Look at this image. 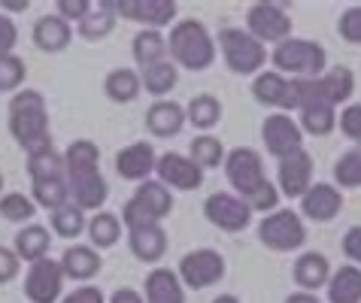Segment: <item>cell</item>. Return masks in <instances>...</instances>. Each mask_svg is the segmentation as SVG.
<instances>
[{"mask_svg": "<svg viewBox=\"0 0 361 303\" xmlns=\"http://www.w3.org/2000/svg\"><path fill=\"white\" fill-rule=\"evenodd\" d=\"M9 134L25 152L52 143V128H49L46 97L34 88L16 91L9 100Z\"/></svg>", "mask_w": 361, "mask_h": 303, "instance_id": "cell-1", "label": "cell"}, {"mask_svg": "<svg viewBox=\"0 0 361 303\" xmlns=\"http://www.w3.org/2000/svg\"><path fill=\"white\" fill-rule=\"evenodd\" d=\"M167 55L176 67L200 73V70H207L216 61V39L204 22H197V18H179L170 27Z\"/></svg>", "mask_w": 361, "mask_h": 303, "instance_id": "cell-2", "label": "cell"}, {"mask_svg": "<svg viewBox=\"0 0 361 303\" xmlns=\"http://www.w3.org/2000/svg\"><path fill=\"white\" fill-rule=\"evenodd\" d=\"M270 61H274L276 73L288 79H316L328 70L325 49L313 43V39H300V37H288L279 46H274Z\"/></svg>", "mask_w": 361, "mask_h": 303, "instance_id": "cell-3", "label": "cell"}, {"mask_svg": "<svg viewBox=\"0 0 361 303\" xmlns=\"http://www.w3.org/2000/svg\"><path fill=\"white\" fill-rule=\"evenodd\" d=\"M219 49L231 73L237 76H258L267 64V49L243 27H222L219 30Z\"/></svg>", "mask_w": 361, "mask_h": 303, "instance_id": "cell-4", "label": "cell"}, {"mask_svg": "<svg viewBox=\"0 0 361 303\" xmlns=\"http://www.w3.org/2000/svg\"><path fill=\"white\" fill-rule=\"evenodd\" d=\"M258 240L270 252H295L307 242L304 218L295 209H274L258 225Z\"/></svg>", "mask_w": 361, "mask_h": 303, "instance_id": "cell-5", "label": "cell"}, {"mask_svg": "<svg viewBox=\"0 0 361 303\" xmlns=\"http://www.w3.org/2000/svg\"><path fill=\"white\" fill-rule=\"evenodd\" d=\"M228 273L225 264V255L216 249H195V252H185L183 261L176 267V276L185 288L192 291H204L209 285H219Z\"/></svg>", "mask_w": 361, "mask_h": 303, "instance_id": "cell-6", "label": "cell"}, {"mask_svg": "<svg viewBox=\"0 0 361 303\" xmlns=\"http://www.w3.org/2000/svg\"><path fill=\"white\" fill-rule=\"evenodd\" d=\"M225 176L231 182L237 197H249L258 185L267 182V173H264V158L258 155L255 149L249 146H240V149H231L225 155Z\"/></svg>", "mask_w": 361, "mask_h": 303, "instance_id": "cell-7", "label": "cell"}, {"mask_svg": "<svg viewBox=\"0 0 361 303\" xmlns=\"http://www.w3.org/2000/svg\"><path fill=\"white\" fill-rule=\"evenodd\" d=\"M246 30L258 43L279 46L283 39L292 37V16L279 4H252L246 13Z\"/></svg>", "mask_w": 361, "mask_h": 303, "instance_id": "cell-8", "label": "cell"}, {"mask_svg": "<svg viewBox=\"0 0 361 303\" xmlns=\"http://www.w3.org/2000/svg\"><path fill=\"white\" fill-rule=\"evenodd\" d=\"M204 216L209 225L225 230V234H240L252 221V209L231 191H216L204 200Z\"/></svg>", "mask_w": 361, "mask_h": 303, "instance_id": "cell-9", "label": "cell"}, {"mask_svg": "<svg viewBox=\"0 0 361 303\" xmlns=\"http://www.w3.org/2000/svg\"><path fill=\"white\" fill-rule=\"evenodd\" d=\"M64 291V270L52 258H39L27 267L25 276V297L31 303H55Z\"/></svg>", "mask_w": 361, "mask_h": 303, "instance_id": "cell-10", "label": "cell"}, {"mask_svg": "<svg viewBox=\"0 0 361 303\" xmlns=\"http://www.w3.org/2000/svg\"><path fill=\"white\" fill-rule=\"evenodd\" d=\"M262 140H264V149L276 161H283V158L292 155V152L304 149V130H300L298 121L292 116H286V113H276V116L264 118Z\"/></svg>", "mask_w": 361, "mask_h": 303, "instance_id": "cell-11", "label": "cell"}, {"mask_svg": "<svg viewBox=\"0 0 361 303\" xmlns=\"http://www.w3.org/2000/svg\"><path fill=\"white\" fill-rule=\"evenodd\" d=\"M155 173H158V182H164L170 191H195L204 185V170L188 155L183 152H164L158 155V164H155Z\"/></svg>", "mask_w": 361, "mask_h": 303, "instance_id": "cell-12", "label": "cell"}, {"mask_svg": "<svg viewBox=\"0 0 361 303\" xmlns=\"http://www.w3.org/2000/svg\"><path fill=\"white\" fill-rule=\"evenodd\" d=\"M118 18L137 22L149 30H161L176 18V4L173 0H116Z\"/></svg>", "mask_w": 361, "mask_h": 303, "instance_id": "cell-13", "label": "cell"}, {"mask_svg": "<svg viewBox=\"0 0 361 303\" xmlns=\"http://www.w3.org/2000/svg\"><path fill=\"white\" fill-rule=\"evenodd\" d=\"M310 185H313V155H310L307 149H298L288 158L279 161V170H276L279 194L300 200Z\"/></svg>", "mask_w": 361, "mask_h": 303, "instance_id": "cell-14", "label": "cell"}, {"mask_svg": "<svg viewBox=\"0 0 361 303\" xmlns=\"http://www.w3.org/2000/svg\"><path fill=\"white\" fill-rule=\"evenodd\" d=\"M310 91H313V104H328V106H340L353 97L355 91V73L343 64L328 67L322 76L310 79Z\"/></svg>", "mask_w": 361, "mask_h": 303, "instance_id": "cell-15", "label": "cell"}, {"mask_svg": "<svg viewBox=\"0 0 361 303\" xmlns=\"http://www.w3.org/2000/svg\"><path fill=\"white\" fill-rule=\"evenodd\" d=\"M340 209H343V194H340V188L328 185V182L310 185L304 191V197H300V212H304L310 221H316V225L334 221L340 216Z\"/></svg>", "mask_w": 361, "mask_h": 303, "instance_id": "cell-16", "label": "cell"}, {"mask_svg": "<svg viewBox=\"0 0 361 303\" xmlns=\"http://www.w3.org/2000/svg\"><path fill=\"white\" fill-rule=\"evenodd\" d=\"M155 164H158V155H155V146L149 140H140V143L125 146L122 152L116 155V173L128 179V182H146L152 179L155 173Z\"/></svg>", "mask_w": 361, "mask_h": 303, "instance_id": "cell-17", "label": "cell"}, {"mask_svg": "<svg viewBox=\"0 0 361 303\" xmlns=\"http://www.w3.org/2000/svg\"><path fill=\"white\" fill-rule=\"evenodd\" d=\"M67 188H70V204H76L82 212H97L109 197V185H106V179L100 170H94V173L67 176Z\"/></svg>", "mask_w": 361, "mask_h": 303, "instance_id": "cell-18", "label": "cell"}, {"mask_svg": "<svg viewBox=\"0 0 361 303\" xmlns=\"http://www.w3.org/2000/svg\"><path fill=\"white\" fill-rule=\"evenodd\" d=\"M252 97L262 106L292 113V79L276 73V70H262L252 82Z\"/></svg>", "mask_w": 361, "mask_h": 303, "instance_id": "cell-19", "label": "cell"}, {"mask_svg": "<svg viewBox=\"0 0 361 303\" xmlns=\"http://www.w3.org/2000/svg\"><path fill=\"white\" fill-rule=\"evenodd\" d=\"M31 39H34V46L39 49V52H49V55L64 52V49L70 46V39H73V25H67L64 18L55 16V13H46L34 22Z\"/></svg>", "mask_w": 361, "mask_h": 303, "instance_id": "cell-20", "label": "cell"}, {"mask_svg": "<svg viewBox=\"0 0 361 303\" xmlns=\"http://www.w3.org/2000/svg\"><path fill=\"white\" fill-rule=\"evenodd\" d=\"M183 128H185V106L176 104V100H155L146 109V130L152 137L167 140L176 137Z\"/></svg>", "mask_w": 361, "mask_h": 303, "instance_id": "cell-21", "label": "cell"}, {"mask_svg": "<svg viewBox=\"0 0 361 303\" xmlns=\"http://www.w3.org/2000/svg\"><path fill=\"white\" fill-rule=\"evenodd\" d=\"M292 279H295L298 291L316 295V291L325 288L328 279H331V261L322 255V252H304L292 267Z\"/></svg>", "mask_w": 361, "mask_h": 303, "instance_id": "cell-22", "label": "cell"}, {"mask_svg": "<svg viewBox=\"0 0 361 303\" xmlns=\"http://www.w3.org/2000/svg\"><path fill=\"white\" fill-rule=\"evenodd\" d=\"M61 270H64V279H73V282H88L94 279L100 267H104V258H100V252L94 246H79V242H73V246L64 249L61 255Z\"/></svg>", "mask_w": 361, "mask_h": 303, "instance_id": "cell-23", "label": "cell"}, {"mask_svg": "<svg viewBox=\"0 0 361 303\" xmlns=\"http://www.w3.org/2000/svg\"><path fill=\"white\" fill-rule=\"evenodd\" d=\"M143 300L146 303H185V285L179 282L176 270L155 267L143 282Z\"/></svg>", "mask_w": 361, "mask_h": 303, "instance_id": "cell-24", "label": "cell"}, {"mask_svg": "<svg viewBox=\"0 0 361 303\" xmlns=\"http://www.w3.org/2000/svg\"><path fill=\"white\" fill-rule=\"evenodd\" d=\"M128 246H131V255L137 261L155 264V261H161L164 252H167V230L161 225L134 228V230H128Z\"/></svg>", "mask_w": 361, "mask_h": 303, "instance_id": "cell-25", "label": "cell"}, {"mask_svg": "<svg viewBox=\"0 0 361 303\" xmlns=\"http://www.w3.org/2000/svg\"><path fill=\"white\" fill-rule=\"evenodd\" d=\"M134 200L158 221V225H161L170 212H173V191H170L164 182H158V179L140 182V185L134 188Z\"/></svg>", "mask_w": 361, "mask_h": 303, "instance_id": "cell-26", "label": "cell"}, {"mask_svg": "<svg viewBox=\"0 0 361 303\" xmlns=\"http://www.w3.org/2000/svg\"><path fill=\"white\" fill-rule=\"evenodd\" d=\"M116 22H118L116 0H97L92 13H88L82 22L76 25V34L82 39H88V43H97V39H104V37L113 34Z\"/></svg>", "mask_w": 361, "mask_h": 303, "instance_id": "cell-27", "label": "cell"}, {"mask_svg": "<svg viewBox=\"0 0 361 303\" xmlns=\"http://www.w3.org/2000/svg\"><path fill=\"white\" fill-rule=\"evenodd\" d=\"M325 288H328V303H361V267L343 264L331 270Z\"/></svg>", "mask_w": 361, "mask_h": 303, "instance_id": "cell-28", "label": "cell"}, {"mask_svg": "<svg viewBox=\"0 0 361 303\" xmlns=\"http://www.w3.org/2000/svg\"><path fill=\"white\" fill-rule=\"evenodd\" d=\"M140 91H143V82H140V73L131 67H116L104 79V94L113 104H134Z\"/></svg>", "mask_w": 361, "mask_h": 303, "instance_id": "cell-29", "label": "cell"}, {"mask_svg": "<svg viewBox=\"0 0 361 303\" xmlns=\"http://www.w3.org/2000/svg\"><path fill=\"white\" fill-rule=\"evenodd\" d=\"M61 155H64V179L100 170V149H97V143H92V140H73Z\"/></svg>", "mask_w": 361, "mask_h": 303, "instance_id": "cell-30", "label": "cell"}, {"mask_svg": "<svg viewBox=\"0 0 361 303\" xmlns=\"http://www.w3.org/2000/svg\"><path fill=\"white\" fill-rule=\"evenodd\" d=\"M49 246H52V234H49V228H43V225H25L16 234V240H13L16 255L22 258V261H27V264H34V261L46 258L49 255Z\"/></svg>", "mask_w": 361, "mask_h": 303, "instance_id": "cell-31", "label": "cell"}, {"mask_svg": "<svg viewBox=\"0 0 361 303\" xmlns=\"http://www.w3.org/2000/svg\"><path fill=\"white\" fill-rule=\"evenodd\" d=\"M27 176H31V182L64 179V155L52 143L27 152Z\"/></svg>", "mask_w": 361, "mask_h": 303, "instance_id": "cell-32", "label": "cell"}, {"mask_svg": "<svg viewBox=\"0 0 361 303\" xmlns=\"http://www.w3.org/2000/svg\"><path fill=\"white\" fill-rule=\"evenodd\" d=\"M85 234H88V246L100 249H113L118 237H122V218L116 212H94L85 225Z\"/></svg>", "mask_w": 361, "mask_h": 303, "instance_id": "cell-33", "label": "cell"}, {"mask_svg": "<svg viewBox=\"0 0 361 303\" xmlns=\"http://www.w3.org/2000/svg\"><path fill=\"white\" fill-rule=\"evenodd\" d=\"M131 52H134V61L140 67H152V64H161V61H167V37L161 34V30H149L143 27L140 34L134 37L131 43Z\"/></svg>", "mask_w": 361, "mask_h": 303, "instance_id": "cell-34", "label": "cell"}, {"mask_svg": "<svg viewBox=\"0 0 361 303\" xmlns=\"http://www.w3.org/2000/svg\"><path fill=\"white\" fill-rule=\"evenodd\" d=\"M298 128L313 137H328L337 128V109L328 104H310L298 113Z\"/></svg>", "mask_w": 361, "mask_h": 303, "instance_id": "cell-35", "label": "cell"}, {"mask_svg": "<svg viewBox=\"0 0 361 303\" xmlns=\"http://www.w3.org/2000/svg\"><path fill=\"white\" fill-rule=\"evenodd\" d=\"M140 82H143V88L149 91V94H155L158 100H164V94H170L173 85L179 82V67L167 58V61H161V64L146 67L143 73H140Z\"/></svg>", "mask_w": 361, "mask_h": 303, "instance_id": "cell-36", "label": "cell"}, {"mask_svg": "<svg viewBox=\"0 0 361 303\" xmlns=\"http://www.w3.org/2000/svg\"><path fill=\"white\" fill-rule=\"evenodd\" d=\"M185 121H192L197 130H209L222 121V100L213 94H195L185 106Z\"/></svg>", "mask_w": 361, "mask_h": 303, "instance_id": "cell-37", "label": "cell"}, {"mask_svg": "<svg viewBox=\"0 0 361 303\" xmlns=\"http://www.w3.org/2000/svg\"><path fill=\"white\" fill-rule=\"evenodd\" d=\"M49 225H52V234L55 237H64V240H76L85 234V212L79 209L76 204H64L61 209H55L52 216H49Z\"/></svg>", "mask_w": 361, "mask_h": 303, "instance_id": "cell-38", "label": "cell"}, {"mask_svg": "<svg viewBox=\"0 0 361 303\" xmlns=\"http://www.w3.org/2000/svg\"><path fill=\"white\" fill-rule=\"evenodd\" d=\"M31 200L37 206H43L49 212L61 209L70 204V188L67 179H43V182H31Z\"/></svg>", "mask_w": 361, "mask_h": 303, "instance_id": "cell-39", "label": "cell"}, {"mask_svg": "<svg viewBox=\"0 0 361 303\" xmlns=\"http://www.w3.org/2000/svg\"><path fill=\"white\" fill-rule=\"evenodd\" d=\"M188 158H192L200 170H213L219 164H225V146H222V140L213 134H200L192 140V146H188Z\"/></svg>", "mask_w": 361, "mask_h": 303, "instance_id": "cell-40", "label": "cell"}, {"mask_svg": "<svg viewBox=\"0 0 361 303\" xmlns=\"http://www.w3.org/2000/svg\"><path fill=\"white\" fill-rule=\"evenodd\" d=\"M334 182L340 188H361V146H353L337 158Z\"/></svg>", "mask_w": 361, "mask_h": 303, "instance_id": "cell-41", "label": "cell"}, {"mask_svg": "<svg viewBox=\"0 0 361 303\" xmlns=\"http://www.w3.org/2000/svg\"><path fill=\"white\" fill-rule=\"evenodd\" d=\"M0 216L6 221H16V225H25L37 216V204L22 191H9V194L0 197Z\"/></svg>", "mask_w": 361, "mask_h": 303, "instance_id": "cell-42", "label": "cell"}, {"mask_svg": "<svg viewBox=\"0 0 361 303\" xmlns=\"http://www.w3.org/2000/svg\"><path fill=\"white\" fill-rule=\"evenodd\" d=\"M27 67L18 55H0V91H18L25 85Z\"/></svg>", "mask_w": 361, "mask_h": 303, "instance_id": "cell-43", "label": "cell"}, {"mask_svg": "<svg viewBox=\"0 0 361 303\" xmlns=\"http://www.w3.org/2000/svg\"><path fill=\"white\" fill-rule=\"evenodd\" d=\"M240 200H243V204L252 209V216H255V212H264V216H267V212H274L279 206V188L267 179L264 185H258L249 197H240Z\"/></svg>", "mask_w": 361, "mask_h": 303, "instance_id": "cell-44", "label": "cell"}, {"mask_svg": "<svg viewBox=\"0 0 361 303\" xmlns=\"http://www.w3.org/2000/svg\"><path fill=\"white\" fill-rule=\"evenodd\" d=\"M340 39H346L349 46H361V6H349L337 22Z\"/></svg>", "mask_w": 361, "mask_h": 303, "instance_id": "cell-45", "label": "cell"}, {"mask_svg": "<svg viewBox=\"0 0 361 303\" xmlns=\"http://www.w3.org/2000/svg\"><path fill=\"white\" fill-rule=\"evenodd\" d=\"M92 9H94L92 0H58V4H55V16H61L67 25H73V22L79 25L88 13H92Z\"/></svg>", "mask_w": 361, "mask_h": 303, "instance_id": "cell-46", "label": "cell"}, {"mask_svg": "<svg viewBox=\"0 0 361 303\" xmlns=\"http://www.w3.org/2000/svg\"><path fill=\"white\" fill-rule=\"evenodd\" d=\"M340 130H343L346 140L361 146V104H353L340 113Z\"/></svg>", "mask_w": 361, "mask_h": 303, "instance_id": "cell-47", "label": "cell"}, {"mask_svg": "<svg viewBox=\"0 0 361 303\" xmlns=\"http://www.w3.org/2000/svg\"><path fill=\"white\" fill-rule=\"evenodd\" d=\"M18 270H22V258L16 255V249L0 246V285L13 282L18 276Z\"/></svg>", "mask_w": 361, "mask_h": 303, "instance_id": "cell-48", "label": "cell"}, {"mask_svg": "<svg viewBox=\"0 0 361 303\" xmlns=\"http://www.w3.org/2000/svg\"><path fill=\"white\" fill-rule=\"evenodd\" d=\"M18 43V27L6 13H0V55H9Z\"/></svg>", "mask_w": 361, "mask_h": 303, "instance_id": "cell-49", "label": "cell"}, {"mask_svg": "<svg viewBox=\"0 0 361 303\" xmlns=\"http://www.w3.org/2000/svg\"><path fill=\"white\" fill-rule=\"evenodd\" d=\"M61 303H106V297L97 285H79V288L70 291Z\"/></svg>", "mask_w": 361, "mask_h": 303, "instance_id": "cell-50", "label": "cell"}, {"mask_svg": "<svg viewBox=\"0 0 361 303\" xmlns=\"http://www.w3.org/2000/svg\"><path fill=\"white\" fill-rule=\"evenodd\" d=\"M343 255L353 261L355 267H361V225L349 228L343 234Z\"/></svg>", "mask_w": 361, "mask_h": 303, "instance_id": "cell-51", "label": "cell"}, {"mask_svg": "<svg viewBox=\"0 0 361 303\" xmlns=\"http://www.w3.org/2000/svg\"><path fill=\"white\" fill-rule=\"evenodd\" d=\"M109 303H146V300H143V295H140V291H134V288H118V291H113Z\"/></svg>", "mask_w": 361, "mask_h": 303, "instance_id": "cell-52", "label": "cell"}, {"mask_svg": "<svg viewBox=\"0 0 361 303\" xmlns=\"http://www.w3.org/2000/svg\"><path fill=\"white\" fill-rule=\"evenodd\" d=\"M283 303H322L316 295H310V291H295V295H288Z\"/></svg>", "mask_w": 361, "mask_h": 303, "instance_id": "cell-53", "label": "cell"}, {"mask_svg": "<svg viewBox=\"0 0 361 303\" xmlns=\"http://www.w3.org/2000/svg\"><path fill=\"white\" fill-rule=\"evenodd\" d=\"M209 303H240V297L237 295H219V297H213Z\"/></svg>", "mask_w": 361, "mask_h": 303, "instance_id": "cell-54", "label": "cell"}, {"mask_svg": "<svg viewBox=\"0 0 361 303\" xmlns=\"http://www.w3.org/2000/svg\"><path fill=\"white\" fill-rule=\"evenodd\" d=\"M6 9H27V0L25 4H6Z\"/></svg>", "mask_w": 361, "mask_h": 303, "instance_id": "cell-55", "label": "cell"}, {"mask_svg": "<svg viewBox=\"0 0 361 303\" xmlns=\"http://www.w3.org/2000/svg\"><path fill=\"white\" fill-rule=\"evenodd\" d=\"M0 188H4V173H0Z\"/></svg>", "mask_w": 361, "mask_h": 303, "instance_id": "cell-56", "label": "cell"}]
</instances>
